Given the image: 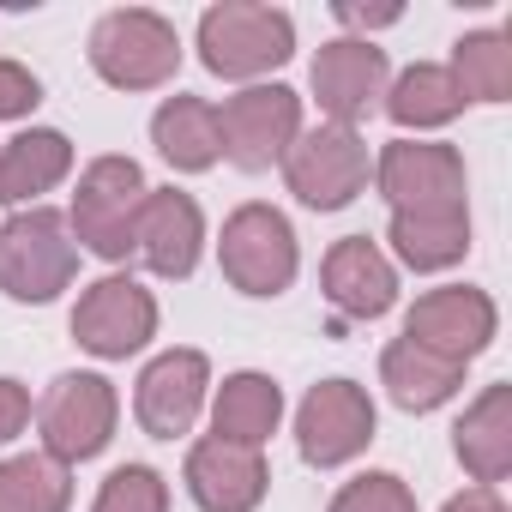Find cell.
Wrapping results in <instances>:
<instances>
[{"instance_id":"7","label":"cell","mask_w":512,"mask_h":512,"mask_svg":"<svg viewBox=\"0 0 512 512\" xmlns=\"http://www.w3.org/2000/svg\"><path fill=\"white\" fill-rule=\"evenodd\" d=\"M284 181L308 211H344L362 187H368V139L356 127H314L290 145L284 157Z\"/></svg>"},{"instance_id":"10","label":"cell","mask_w":512,"mask_h":512,"mask_svg":"<svg viewBox=\"0 0 512 512\" xmlns=\"http://www.w3.org/2000/svg\"><path fill=\"white\" fill-rule=\"evenodd\" d=\"M151 332H157V302L139 278H97L73 308L79 350H91L103 362H127L133 350L151 344Z\"/></svg>"},{"instance_id":"11","label":"cell","mask_w":512,"mask_h":512,"mask_svg":"<svg viewBox=\"0 0 512 512\" xmlns=\"http://www.w3.org/2000/svg\"><path fill=\"white\" fill-rule=\"evenodd\" d=\"M494 320H500V314H494V302H488L482 290H470V284H446V290L416 296V308L404 314V338H410L416 350H428V356L464 368L470 356L488 350Z\"/></svg>"},{"instance_id":"8","label":"cell","mask_w":512,"mask_h":512,"mask_svg":"<svg viewBox=\"0 0 512 512\" xmlns=\"http://www.w3.org/2000/svg\"><path fill=\"white\" fill-rule=\"evenodd\" d=\"M223 157L241 169H272L302 139V97L290 85H247L217 109Z\"/></svg>"},{"instance_id":"16","label":"cell","mask_w":512,"mask_h":512,"mask_svg":"<svg viewBox=\"0 0 512 512\" xmlns=\"http://www.w3.org/2000/svg\"><path fill=\"white\" fill-rule=\"evenodd\" d=\"M272 488V470L260 446H229V440H199L187 452V494L205 512H253Z\"/></svg>"},{"instance_id":"24","label":"cell","mask_w":512,"mask_h":512,"mask_svg":"<svg viewBox=\"0 0 512 512\" xmlns=\"http://www.w3.org/2000/svg\"><path fill=\"white\" fill-rule=\"evenodd\" d=\"M386 115H392L398 127H416V133H422V127H446V121L464 115V91H458V79H452L446 67L416 61V67H404V73L392 79Z\"/></svg>"},{"instance_id":"29","label":"cell","mask_w":512,"mask_h":512,"mask_svg":"<svg viewBox=\"0 0 512 512\" xmlns=\"http://www.w3.org/2000/svg\"><path fill=\"white\" fill-rule=\"evenodd\" d=\"M37 103H43L37 73L19 67V61H0V121H19V115H31Z\"/></svg>"},{"instance_id":"21","label":"cell","mask_w":512,"mask_h":512,"mask_svg":"<svg viewBox=\"0 0 512 512\" xmlns=\"http://www.w3.org/2000/svg\"><path fill=\"white\" fill-rule=\"evenodd\" d=\"M151 139H157L163 163H175L187 175H199L223 157V127L205 97H163V109L151 115Z\"/></svg>"},{"instance_id":"23","label":"cell","mask_w":512,"mask_h":512,"mask_svg":"<svg viewBox=\"0 0 512 512\" xmlns=\"http://www.w3.org/2000/svg\"><path fill=\"white\" fill-rule=\"evenodd\" d=\"M380 386L392 392L398 410H440V404L464 386V368H458V362H440V356H428V350H416L410 338H398V344H386V356H380Z\"/></svg>"},{"instance_id":"28","label":"cell","mask_w":512,"mask_h":512,"mask_svg":"<svg viewBox=\"0 0 512 512\" xmlns=\"http://www.w3.org/2000/svg\"><path fill=\"white\" fill-rule=\"evenodd\" d=\"M332 512H416V494L404 488V476H392V470H368V476H356V482L338 488Z\"/></svg>"},{"instance_id":"30","label":"cell","mask_w":512,"mask_h":512,"mask_svg":"<svg viewBox=\"0 0 512 512\" xmlns=\"http://www.w3.org/2000/svg\"><path fill=\"white\" fill-rule=\"evenodd\" d=\"M25 422H31V392L19 380H0V446H7Z\"/></svg>"},{"instance_id":"19","label":"cell","mask_w":512,"mask_h":512,"mask_svg":"<svg viewBox=\"0 0 512 512\" xmlns=\"http://www.w3.org/2000/svg\"><path fill=\"white\" fill-rule=\"evenodd\" d=\"M458 464L476 476V488H494L512 470V386H488L452 428Z\"/></svg>"},{"instance_id":"31","label":"cell","mask_w":512,"mask_h":512,"mask_svg":"<svg viewBox=\"0 0 512 512\" xmlns=\"http://www.w3.org/2000/svg\"><path fill=\"white\" fill-rule=\"evenodd\" d=\"M338 19H344V25H356V31H374V25H398V19H404V7H350V0H344Z\"/></svg>"},{"instance_id":"9","label":"cell","mask_w":512,"mask_h":512,"mask_svg":"<svg viewBox=\"0 0 512 512\" xmlns=\"http://www.w3.org/2000/svg\"><path fill=\"white\" fill-rule=\"evenodd\" d=\"M374 440V398L356 380H320L296 410V446L314 470H338Z\"/></svg>"},{"instance_id":"18","label":"cell","mask_w":512,"mask_h":512,"mask_svg":"<svg viewBox=\"0 0 512 512\" xmlns=\"http://www.w3.org/2000/svg\"><path fill=\"white\" fill-rule=\"evenodd\" d=\"M392 253L410 272H446L470 253V205H416V211H392Z\"/></svg>"},{"instance_id":"2","label":"cell","mask_w":512,"mask_h":512,"mask_svg":"<svg viewBox=\"0 0 512 512\" xmlns=\"http://www.w3.org/2000/svg\"><path fill=\"white\" fill-rule=\"evenodd\" d=\"M296 55V19L253 0H223L199 19V61L217 79H260Z\"/></svg>"},{"instance_id":"26","label":"cell","mask_w":512,"mask_h":512,"mask_svg":"<svg viewBox=\"0 0 512 512\" xmlns=\"http://www.w3.org/2000/svg\"><path fill=\"white\" fill-rule=\"evenodd\" d=\"M464 91V103H506L512 97V37L506 31H470L452 49L446 67Z\"/></svg>"},{"instance_id":"25","label":"cell","mask_w":512,"mask_h":512,"mask_svg":"<svg viewBox=\"0 0 512 512\" xmlns=\"http://www.w3.org/2000/svg\"><path fill=\"white\" fill-rule=\"evenodd\" d=\"M73 476L49 452H19L0 464V512H67Z\"/></svg>"},{"instance_id":"5","label":"cell","mask_w":512,"mask_h":512,"mask_svg":"<svg viewBox=\"0 0 512 512\" xmlns=\"http://www.w3.org/2000/svg\"><path fill=\"white\" fill-rule=\"evenodd\" d=\"M139 205H145V169L133 157H97L79 175L67 229H73V241H85L97 253V260H127Z\"/></svg>"},{"instance_id":"4","label":"cell","mask_w":512,"mask_h":512,"mask_svg":"<svg viewBox=\"0 0 512 512\" xmlns=\"http://www.w3.org/2000/svg\"><path fill=\"white\" fill-rule=\"evenodd\" d=\"M91 67L115 91H157L181 67V37H175V25L163 13L121 7V13L97 19V31H91Z\"/></svg>"},{"instance_id":"22","label":"cell","mask_w":512,"mask_h":512,"mask_svg":"<svg viewBox=\"0 0 512 512\" xmlns=\"http://www.w3.org/2000/svg\"><path fill=\"white\" fill-rule=\"evenodd\" d=\"M67 169H73V145H67V133H55V127H31V133L7 139V145H0V205H19V199L49 193Z\"/></svg>"},{"instance_id":"13","label":"cell","mask_w":512,"mask_h":512,"mask_svg":"<svg viewBox=\"0 0 512 512\" xmlns=\"http://www.w3.org/2000/svg\"><path fill=\"white\" fill-rule=\"evenodd\" d=\"M205 386H211V362L199 350H163L139 374V392H133L139 428L151 440H181L205 410Z\"/></svg>"},{"instance_id":"15","label":"cell","mask_w":512,"mask_h":512,"mask_svg":"<svg viewBox=\"0 0 512 512\" xmlns=\"http://www.w3.org/2000/svg\"><path fill=\"white\" fill-rule=\"evenodd\" d=\"M314 97L338 127H356L362 115H374V103L386 97V49H374L368 37H338L314 55Z\"/></svg>"},{"instance_id":"27","label":"cell","mask_w":512,"mask_h":512,"mask_svg":"<svg viewBox=\"0 0 512 512\" xmlns=\"http://www.w3.org/2000/svg\"><path fill=\"white\" fill-rule=\"evenodd\" d=\"M91 512H169V482L151 464H121L97 488V506Z\"/></svg>"},{"instance_id":"32","label":"cell","mask_w":512,"mask_h":512,"mask_svg":"<svg viewBox=\"0 0 512 512\" xmlns=\"http://www.w3.org/2000/svg\"><path fill=\"white\" fill-rule=\"evenodd\" d=\"M446 512H506V500H500V488H464L446 500Z\"/></svg>"},{"instance_id":"20","label":"cell","mask_w":512,"mask_h":512,"mask_svg":"<svg viewBox=\"0 0 512 512\" xmlns=\"http://www.w3.org/2000/svg\"><path fill=\"white\" fill-rule=\"evenodd\" d=\"M284 422V392L272 374H229L211 404V440L229 446H266Z\"/></svg>"},{"instance_id":"14","label":"cell","mask_w":512,"mask_h":512,"mask_svg":"<svg viewBox=\"0 0 512 512\" xmlns=\"http://www.w3.org/2000/svg\"><path fill=\"white\" fill-rule=\"evenodd\" d=\"M199 241H205V217H199L193 193L145 187V205H139V223H133V253H139V260L157 278H193Z\"/></svg>"},{"instance_id":"17","label":"cell","mask_w":512,"mask_h":512,"mask_svg":"<svg viewBox=\"0 0 512 512\" xmlns=\"http://www.w3.org/2000/svg\"><path fill=\"white\" fill-rule=\"evenodd\" d=\"M320 284H326V302L344 320H380L398 302V272H392V260H386L368 235L332 241L326 266H320Z\"/></svg>"},{"instance_id":"6","label":"cell","mask_w":512,"mask_h":512,"mask_svg":"<svg viewBox=\"0 0 512 512\" xmlns=\"http://www.w3.org/2000/svg\"><path fill=\"white\" fill-rule=\"evenodd\" d=\"M115 416H121V398L103 374H61L37 404L43 452L61 464H85L115 440Z\"/></svg>"},{"instance_id":"3","label":"cell","mask_w":512,"mask_h":512,"mask_svg":"<svg viewBox=\"0 0 512 512\" xmlns=\"http://www.w3.org/2000/svg\"><path fill=\"white\" fill-rule=\"evenodd\" d=\"M217 266L241 296H284L296 284V229L278 205H235L223 217Z\"/></svg>"},{"instance_id":"1","label":"cell","mask_w":512,"mask_h":512,"mask_svg":"<svg viewBox=\"0 0 512 512\" xmlns=\"http://www.w3.org/2000/svg\"><path fill=\"white\" fill-rule=\"evenodd\" d=\"M79 278V241L55 205L13 211L0 229V290L13 302H55Z\"/></svg>"},{"instance_id":"12","label":"cell","mask_w":512,"mask_h":512,"mask_svg":"<svg viewBox=\"0 0 512 512\" xmlns=\"http://www.w3.org/2000/svg\"><path fill=\"white\" fill-rule=\"evenodd\" d=\"M374 181L392 211L416 205H458L464 199V157L434 139H392L374 163Z\"/></svg>"}]
</instances>
